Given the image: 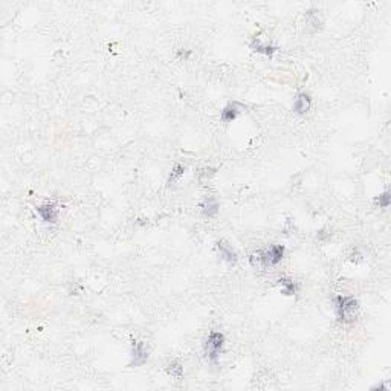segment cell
<instances>
[{"mask_svg":"<svg viewBox=\"0 0 391 391\" xmlns=\"http://www.w3.org/2000/svg\"><path fill=\"white\" fill-rule=\"evenodd\" d=\"M283 255H284V246L274 245L269 249L254 252V254L251 255V264L254 268H260V269L272 268L281 261Z\"/></svg>","mask_w":391,"mask_h":391,"instance_id":"1","label":"cell"},{"mask_svg":"<svg viewBox=\"0 0 391 391\" xmlns=\"http://www.w3.org/2000/svg\"><path fill=\"white\" fill-rule=\"evenodd\" d=\"M335 309H336L338 320L344 324H348L356 320L359 306H358V301L353 297L339 295L335 298Z\"/></svg>","mask_w":391,"mask_h":391,"instance_id":"2","label":"cell"},{"mask_svg":"<svg viewBox=\"0 0 391 391\" xmlns=\"http://www.w3.org/2000/svg\"><path fill=\"white\" fill-rule=\"evenodd\" d=\"M223 344H225V336L220 332H211L209 333V336L205 341V353H207V358L211 362H214V364L217 362L219 355L223 348Z\"/></svg>","mask_w":391,"mask_h":391,"instance_id":"3","label":"cell"},{"mask_svg":"<svg viewBox=\"0 0 391 391\" xmlns=\"http://www.w3.org/2000/svg\"><path fill=\"white\" fill-rule=\"evenodd\" d=\"M147 359H148V350H147L145 344L141 341L133 343V345H132V362H130L132 367H139V365L147 362Z\"/></svg>","mask_w":391,"mask_h":391,"instance_id":"4","label":"cell"},{"mask_svg":"<svg viewBox=\"0 0 391 391\" xmlns=\"http://www.w3.org/2000/svg\"><path fill=\"white\" fill-rule=\"evenodd\" d=\"M37 212L40 214V217L46 223H55L58 219V207L55 204H43L40 207H37Z\"/></svg>","mask_w":391,"mask_h":391,"instance_id":"5","label":"cell"},{"mask_svg":"<svg viewBox=\"0 0 391 391\" xmlns=\"http://www.w3.org/2000/svg\"><path fill=\"white\" fill-rule=\"evenodd\" d=\"M243 104H240V103H230L228 106H226L223 110H222V121H225V122H231V121H234L238 115H240V113L243 112Z\"/></svg>","mask_w":391,"mask_h":391,"instance_id":"6","label":"cell"},{"mask_svg":"<svg viewBox=\"0 0 391 391\" xmlns=\"http://www.w3.org/2000/svg\"><path fill=\"white\" fill-rule=\"evenodd\" d=\"M310 106H312V99L307 93H299L294 101V110L298 113V115H304V113H307Z\"/></svg>","mask_w":391,"mask_h":391,"instance_id":"7","label":"cell"},{"mask_svg":"<svg viewBox=\"0 0 391 391\" xmlns=\"http://www.w3.org/2000/svg\"><path fill=\"white\" fill-rule=\"evenodd\" d=\"M217 249L220 252V257L222 260H225L226 263H230V264H234L237 261V254H235V251L226 243V242H219L217 243Z\"/></svg>","mask_w":391,"mask_h":391,"instance_id":"8","label":"cell"},{"mask_svg":"<svg viewBox=\"0 0 391 391\" xmlns=\"http://www.w3.org/2000/svg\"><path fill=\"white\" fill-rule=\"evenodd\" d=\"M251 49L255 50V52H260L263 55H266V57H272L275 54V50H276L275 46L263 43L260 39H254V40L251 42Z\"/></svg>","mask_w":391,"mask_h":391,"instance_id":"9","label":"cell"},{"mask_svg":"<svg viewBox=\"0 0 391 391\" xmlns=\"http://www.w3.org/2000/svg\"><path fill=\"white\" fill-rule=\"evenodd\" d=\"M278 284L281 287V294L286 295V297L295 295L298 292V284L294 280H291V278H286V276H283V278L278 280Z\"/></svg>","mask_w":391,"mask_h":391,"instance_id":"10","label":"cell"},{"mask_svg":"<svg viewBox=\"0 0 391 391\" xmlns=\"http://www.w3.org/2000/svg\"><path fill=\"white\" fill-rule=\"evenodd\" d=\"M202 211L207 217H214L219 212V204L214 197H207L205 202L202 204Z\"/></svg>","mask_w":391,"mask_h":391,"instance_id":"11","label":"cell"},{"mask_svg":"<svg viewBox=\"0 0 391 391\" xmlns=\"http://www.w3.org/2000/svg\"><path fill=\"white\" fill-rule=\"evenodd\" d=\"M167 373H168L170 376H173L174 379L181 381L182 377H184V367H182V364L178 362V361L171 362V364L168 365V367H167Z\"/></svg>","mask_w":391,"mask_h":391,"instance_id":"12","label":"cell"},{"mask_svg":"<svg viewBox=\"0 0 391 391\" xmlns=\"http://www.w3.org/2000/svg\"><path fill=\"white\" fill-rule=\"evenodd\" d=\"M184 173H185V167L184 165H181V163L174 165V168H173V171L170 174V178H168V186H171V185H174L176 182H178L184 176Z\"/></svg>","mask_w":391,"mask_h":391,"instance_id":"13","label":"cell"},{"mask_svg":"<svg viewBox=\"0 0 391 391\" xmlns=\"http://www.w3.org/2000/svg\"><path fill=\"white\" fill-rule=\"evenodd\" d=\"M376 204H379L381 208H388L390 207V202H391V196L388 191H385L384 194H381L379 197H376Z\"/></svg>","mask_w":391,"mask_h":391,"instance_id":"14","label":"cell"},{"mask_svg":"<svg viewBox=\"0 0 391 391\" xmlns=\"http://www.w3.org/2000/svg\"><path fill=\"white\" fill-rule=\"evenodd\" d=\"M208 170H202L200 173H199V181L204 184V182H207V179H209V176L211 174H214V170H209V173H207Z\"/></svg>","mask_w":391,"mask_h":391,"instance_id":"15","label":"cell"}]
</instances>
